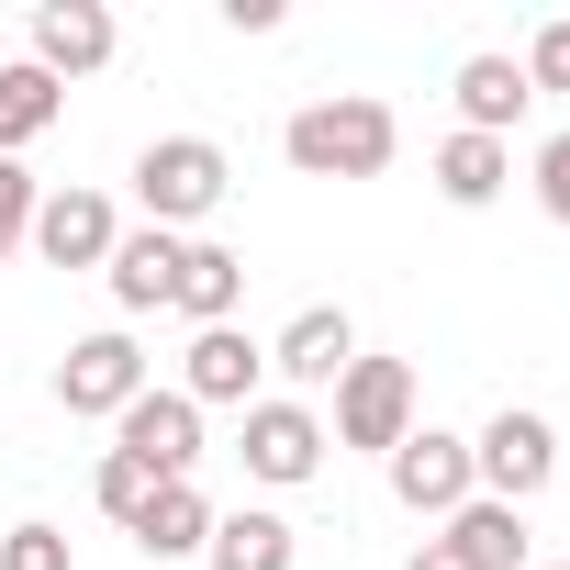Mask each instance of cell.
Instances as JSON below:
<instances>
[{
  "label": "cell",
  "instance_id": "obj_1",
  "mask_svg": "<svg viewBox=\"0 0 570 570\" xmlns=\"http://www.w3.org/2000/svg\"><path fill=\"white\" fill-rule=\"evenodd\" d=\"M279 157H292L303 179H381L403 157V124H392V101L336 90V101H303L292 124H279Z\"/></svg>",
  "mask_w": 570,
  "mask_h": 570
},
{
  "label": "cell",
  "instance_id": "obj_2",
  "mask_svg": "<svg viewBox=\"0 0 570 570\" xmlns=\"http://www.w3.org/2000/svg\"><path fill=\"white\" fill-rule=\"evenodd\" d=\"M224 190H235V157L213 135H146L135 146V202L157 235H190L202 213H224Z\"/></svg>",
  "mask_w": 570,
  "mask_h": 570
},
{
  "label": "cell",
  "instance_id": "obj_3",
  "mask_svg": "<svg viewBox=\"0 0 570 570\" xmlns=\"http://www.w3.org/2000/svg\"><path fill=\"white\" fill-rule=\"evenodd\" d=\"M470 481H481V503H537L548 481H559V425L548 414H525V403H503L481 436H470Z\"/></svg>",
  "mask_w": 570,
  "mask_h": 570
},
{
  "label": "cell",
  "instance_id": "obj_4",
  "mask_svg": "<svg viewBox=\"0 0 570 570\" xmlns=\"http://www.w3.org/2000/svg\"><path fill=\"white\" fill-rule=\"evenodd\" d=\"M414 436V370L403 358H347V381H336V425H325V448H370V459H392Z\"/></svg>",
  "mask_w": 570,
  "mask_h": 570
},
{
  "label": "cell",
  "instance_id": "obj_5",
  "mask_svg": "<svg viewBox=\"0 0 570 570\" xmlns=\"http://www.w3.org/2000/svg\"><path fill=\"white\" fill-rule=\"evenodd\" d=\"M235 459H246V481H268V492H303V481L325 470V414H314V403H292V392H257V403H246Z\"/></svg>",
  "mask_w": 570,
  "mask_h": 570
},
{
  "label": "cell",
  "instance_id": "obj_6",
  "mask_svg": "<svg viewBox=\"0 0 570 570\" xmlns=\"http://www.w3.org/2000/svg\"><path fill=\"white\" fill-rule=\"evenodd\" d=\"M112 46H124V23L101 12V0H35V23H23V57H35L57 90H68V79H101Z\"/></svg>",
  "mask_w": 570,
  "mask_h": 570
},
{
  "label": "cell",
  "instance_id": "obj_7",
  "mask_svg": "<svg viewBox=\"0 0 570 570\" xmlns=\"http://www.w3.org/2000/svg\"><path fill=\"white\" fill-rule=\"evenodd\" d=\"M112 448H124V459H146L157 481H190V470H202V403L146 381V392L112 414Z\"/></svg>",
  "mask_w": 570,
  "mask_h": 570
},
{
  "label": "cell",
  "instance_id": "obj_8",
  "mask_svg": "<svg viewBox=\"0 0 570 570\" xmlns=\"http://www.w3.org/2000/svg\"><path fill=\"white\" fill-rule=\"evenodd\" d=\"M381 470H392V503H403V514H436V525L481 492V481H470V436H448V425H414Z\"/></svg>",
  "mask_w": 570,
  "mask_h": 570
},
{
  "label": "cell",
  "instance_id": "obj_9",
  "mask_svg": "<svg viewBox=\"0 0 570 570\" xmlns=\"http://www.w3.org/2000/svg\"><path fill=\"white\" fill-rule=\"evenodd\" d=\"M347 358H358V325H347V303H303L292 325L268 336V370L292 381V403H303V392H336V381H347Z\"/></svg>",
  "mask_w": 570,
  "mask_h": 570
},
{
  "label": "cell",
  "instance_id": "obj_10",
  "mask_svg": "<svg viewBox=\"0 0 570 570\" xmlns=\"http://www.w3.org/2000/svg\"><path fill=\"white\" fill-rule=\"evenodd\" d=\"M23 246H35L46 268H101V257L124 246V213H112V190H46Z\"/></svg>",
  "mask_w": 570,
  "mask_h": 570
},
{
  "label": "cell",
  "instance_id": "obj_11",
  "mask_svg": "<svg viewBox=\"0 0 570 570\" xmlns=\"http://www.w3.org/2000/svg\"><path fill=\"white\" fill-rule=\"evenodd\" d=\"M146 392V347L124 336V325H101V336H79L68 358H57V403L68 414H124Z\"/></svg>",
  "mask_w": 570,
  "mask_h": 570
},
{
  "label": "cell",
  "instance_id": "obj_12",
  "mask_svg": "<svg viewBox=\"0 0 570 570\" xmlns=\"http://www.w3.org/2000/svg\"><path fill=\"white\" fill-rule=\"evenodd\" d=\"M257 381H268V347H257L246 325H202V336H190V358H179V392H190L202 414H213V403H235V414H246V403H257Z\"/></svg>",
  "mask_w": 570,
  "mask_h": 570
},
{
  "label": "cell",
  "instance_id": "obj_13",
  "mask_svg": "<svg viewBox=\"0 0 570 570\" xmlns=\"http://www.w3.org/2000/svg\"><path fill=\"white\" fill-rule=\"evenodd\" d=\"M179 246H190V235L124 224V246L101 257V279H112V303H124V314H168V292H179Z\"/></svg>",
  "mask_w": 570,
  "mask_h": 570
},
{
  "label": "cell",
  "instance_id": "obj_14",
  "mask_svg": "<svg viewBox=\"0 0 570 570\" xmlns=\"http://www.w3.org/2000/svg\"><path fill=\"white\" fill-rule=\"evenodd\" d=\"M235 303H246V257L213 246V235H190V246H179V292H168V314H190V336H202V325H235Z\"/></svg>",
  "mask_w": 570,
  "mask_h": 570
},
{
  "label": "cell",
  "instance_id": "obj_15",
  "mask_svg": "<svg viewBox=\"0 0 570 570\" xmlns=\"http://www.w3.org/2000/svg\"><path fill=\"white\" fill-rule=\"evenodd\" d=\"M525 101H537V90H525L514 57H492V46L459 57V135H492V146H503V135L525 124Z\"/></svg>",
  "mask_w": 570,
  "mask_h": 570
},
{
  "label": "cell",
  "instance_id": "obj_16",
  "mask_svg": "<svg viewBox=\"0 0 570 570\" xmlns=\"http://www.w3.org/2000/svg\"><path fill=\"white\" fill-rule=\"evenodd\" d=\"M425 168H436V202H459V213H492L514 190V146H492V135H448Z\"/></svg>",
  "mask_w": 570,
  "mask_h": 570
},
{
  "label": "cell",
  "instance_id": "obj_17",
  "mask_svg": "<svg viewBox=\"0 0 570 570\" xmlns=\"http://www.w3.org/2000/svg\"><path fill=\"white\" fill-rule=\"evenodd\" d=\"M135 548L146 559H202L213 548V492L202 481H157V503L135 514Z\"/></svg>",
  "mask_w": 570,
  "mask_h": 570
},
{
  "label": "cell",
  "instance_id": "obj_18",
  "mask_svg": "<svg viewBox=\"0 0 570 570\" xmlns=\"http://www.w3.org/2000/svg\"><path fill=\"white\" fill-rule=\"evenodd\" d=\"M303 559V537L279 525L268 503H246V514H213V548H202V570H292Z\"/></svg>",
  "mask_w": 570,
  "mask_h": 570
},
{
  "label": "cell",
  "instance_id": "obj_19",
  "mask_svg": "<svg viewBox=\"0 0 570 570\" xmlns=\"http://www.w3.org/2000/svg\"><path fill=\"white\" fill-rule=\"evenodd\" d=\"M57 112H68V90H57L35 57H12V68H0V157H23L35 135H57Z\"/></svg>",
  "mask_w": 570,
  "mask_h": 570
},
{
  "label": "cell",
  "instance_id": "obj_20",
  "mask_svg": "<svg viewBox=\"0 0 570 570\" xmlns=\"http://www.w3.org/2000/svg\"><path fill=\"white\" fill-rule=\"evenodd\" d=\"M90 503H101V514L135 537V514L157 503V470H146V459H124V448H101V470H90Z\"/></svg>",
  "mask_w": 570,
  "mask_h": 570
},
{
  "label": "cell",
  "instance_id": "obj_21",
  "mask_svg": "<svg viewBox=\"0 0 570 570\" xmlns=\"http://www.w3.org/2000/svg\"><path fill=\"white\" fill-rule=\"evenodd\" d=\"M448 525H459V537H470V548H481L492 570H525V514H514V503H481V492H470V503H459Z\"/></svg>",
  "mask_w": 570,
  "mask_h": 570
},
{
  "label": "cell",
  "instance_id": "obj_22",
  "mask_svg": "<svg viewBox=\"0 0 570 570\" xmlns=\"http://www.w3.org/2000/svg\"><path fill=\"white\" fill-rule=\"evenodd\" d=\"M35 202H46V190H35V168H23V157H0V257H23Z\"/></svg>",
  "mask_w": 570,
  "mask_h": 570
},
{
  "label": "cell",
  "instance_id": "obj_23",
  "mask_svg": "<svg viewBox=\"0 0 570 570\" xmlns=\"http://www.w3.org/2000/svg\"><path fill=\"white\" fill-rule=\"evenodd\" d=\"M514 68H525V90H570V23H537V46Z\"/></svg>",
  "mask_w": 570,
  "mask_h": 570
},
{
  "label": "cell",
  "instance_id": "obj_24",
  "mask_svg": "<svg viewBox=\"0 0 570 570\" xmlns=\"http://www.w3.org/2000/svg\"><path fill=\"white\" fill-rule=\"evenodd\" d=\"M537 213H548V224H570V124L537 146Z\"/></svg>",
  "mask_w": 570,
  "mask_h": 570
},
{
  "label": "cell",
  "instance_id": "obj_25",
  "mask_svg": "<svg viewBox=\"0 0 570 570\" xmlns=\"http://www.w3.org/2000/svg\"><path fill=\"white\" fill-rule=\"evenodd\" d=\"M0 570H68V537L57 525H12L0 537Z\"/></svg>",
  "mask_w": 570,
  "mask_h": 570
},
{
  "label": "cell",
  "instance_id": "obj_26",
  "mask_svg": "<svg viewBox=\"0 0 570 570\" xmlns=\"http://www.w3.org/2000/svg\"><path fill=\"white\" fill-rule=\"evenodd\" d=\"M403 570H492V559H481V548H470L459 525H436V537H425V548H414Z\"/></svg>",
  "mask_w": 570,
  "mask_h": 570
},
{
  "label": "cell",
  "instance_id": "obj_27",
  "mask_svg": "<svg viewBox=\"0 0 570 570\" xmlns=\"http://www.w3.org/2000/svg\"><path fill=\"white\" fill-rule=\"evenodd\" d=\"M548 570H570V559H548Z\"/></svg>",
  "mask_w": 570,
  "mask_h": 570
}]
</instances>
